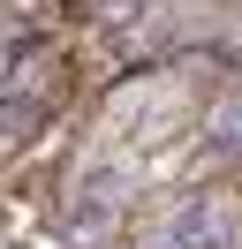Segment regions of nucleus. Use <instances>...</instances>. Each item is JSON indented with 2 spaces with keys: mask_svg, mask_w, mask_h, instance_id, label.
Masks as SVG:
<instances>
[{
  "mask_svg": "<svg viewBox=\"0 0 242 249\" xmlns=\"http://www.w3.org/2000/svg\"><path fill=\"white\" fill-rule=\"evenodd\" d=\"M159 234H166L174 249H235V212H227L220 196H189Z\"/></svg>",
  "mask_w": 242,
  "mask_h": 249,
  "instance_id": "nucleus-1",
  "label": "nucleus"
},
{
  "mask_svg": "<svg viewBox=\"0 0 242 249\" xmlns=\"http://www.w3.org/2000/svg\"><path fill=\"white\" fill-rule=\"evenodd\" d=\"M121 196H129V174H121V166H91L83 174V189H76V227H99V219H114V204Z\"/></svg>",
  "mask_w": 242,
  "mask_h": 249,
  "instance_id": "nucleus-2",
  "label": "nucleus"
},
{
  "mask_svg": "<svg viewBox=\"0 0 242 249\" xmlns=\"http://www.w3.org/2000/svg\"><path fill=\"white\" fill-rule=\"evenodd\" d=\"M204 136H212V143H204L212 159H242V98H227V106L212 113V128H204Z\"/></svg>",
  "mask_w": 242,
  "mask_h": 249,
  "instance_id": "nucleus-3",
  "label": "nucleus"
},
{
  "mask_svg": "<svg viewBox=\"0 0 242 249\" xmlns=\"http://www.w3.org/2000/svg\"><path fill=\"white\" fill-rule=\"evenodd\" d=\"M23 128H38V106L30 98H0V136H23Z\"/></svg>",
  "mask_w": 242,
  "mask_h": 249,
  "instance_id": "nucleus-4",
  "label": "nucleus"
},
{
  "mask_svg": "<svg viewBox=\"0 0 242 249\" xmlns=\"http://www.w3.org/2000/svg\"><path fill=\"white\" fill-rule=\"evenodd\" d=\"M8 68H15V46H0V76H8Z\"/></svg>",
  "mask_w": 242,
  "mask_h": 249,
  "instance_id": "nucleus-5",
  "label": "nucleus"
},
{
  "mask_svg": "<svg viewBox=\"0 0 242 249\" xmlns=\"http://www.w3.org/2000/svg\"><path fill=\"white\" fill-rule=\"evenodd\" d=\"M144 249H174V242H166V234H151V242H144Z\"/></svg>",
  "mask_w": 242,
  "mask_h": 249,
  "instance_id": "nucleus-6",
  "label": "nucleus"
}]
</instances>
